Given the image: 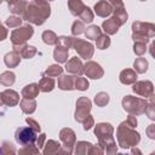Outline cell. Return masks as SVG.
Listing matches in <instances>:
<instances>
[{
	"instance_id": "6da1fadb",
	"label": "cell",
	"mask_w": 155,
	"mask_h": 155,
	"mask_svg": "<svg viewBox=\"0 0 155 155\" xmlns=\"http://www.w3.org/2000/svg\"><path fill=\"white\" fill-rule=\"evenodd\" d=\"M50 16L51 6L47 0H31L22 18L34 25H42Z\"/></svg>"
},
{
	"instance_id": "7a4b0ae2",
	"label": "cell",
	"mask_w": 155,
	"mask_h": 155,
	"mask_svg": "<svg viewBox=\"0 0 155 155\" xmlns=\"http://www.w3.org/2000/svg\"><path fill=\"white\" fill-rule=\"evenodd\" d=\"M116 138L117 143L122 149H128L136 147L140 142V134L131 127L127 121H122L116 130Z\"/></svg>"
},
{
	"instance_id": "3957f363",
	"label": "cell",
	"mask_w": 155,
	"mask_h": 155,
	"mask_svg": "<svg viewBox=\"0 0 155 155\" xmlns=\"http://www.w3.org/2000/svg\"><path fill=\"white\" fill-rule=\"evenodd\" d=\"M155 38V24L150 22L136 21L132 23V39L133 41L149 42V39Z\"/></svg>"
},
{
	"instance_id": "277c9868",
	"label": "cell",
	"mask_w": 155,
	"mask_h": 155,
	"mask_svg": "<svg viewBox=\"0 0 155 155\" xmlns=\"http://www.w3.org/2000/svg\"><path fill=\"white\" fill-rule=\"evenodd\" d=\"M122 108L125 111H127L131 115H142L145 113L148 102L145 98H139L134 96H125L122 98Z\"/></svg>"
},
{
	"instance_id": "5b68a950",
	"label": "cell",
	"mask_w": 155,
	"mask_h": 155,
	"mask_svg": "<svg viewBox=\"0 0 155 155\" xmlns=\"http://www.w3.org/2000/svg\"><path fill=\"white\" fill-rule=\"evenodd\" d=\"M33 34H34V29L30 24H24V25H21L13 29V31L11 33V38H10L12 46L27 44V41L33 36Z\"/></svg>"
},
{
	"instance_id": "8992f818",
	"label": "cell",
	"mask_w": 155,
	"mask_h": 155,
	"mask_svg": "<svg viewBox=\"0 0 155 155\" xmlns=\"http://www.w3.org/2000/svg\"><path fill=\"white\" fill-rule=\"evenodd\" d=\"M59 139L63 144L62 145L63 147V154H73L74 153V147L76 144L75 132L69 127H64L59 131Z\"/></svg>"
},
{
	"instance_id": "52a82bcc",
	"label": "cell",
	"mask_w": 155,
	"mask_h": 155,
	"mask_svg": "<svg viewBox=\"0 0 155 155\" xmlns=\"http://www.w3.org/2000/svg\"><path fill=\"white\" fill-rule=\"evenodd\" d=\"M36 132L30 127H19L16 130L15 133V139L17 143L21 145H27V144H33L36 140Z\"/></svg>"
},
{
	"instance_id": "ba28073f",
	"label": "cell",
	"mask_w": 155,
	"mask_h": 155,
	"mask_svg": "<svg viewBox=\"0 0 155 155\" xmlns=\"http://www.w3.org/2000/svg\"><path fill=\"white\" fill-rule=\"evenodd\" d=\"M73 48L78 52V54L86 59V61H90V58H92L93 53H94V47L91 42L86 41V40H82V39H75L74 40V45H73Z\"/></svg>"
},
{
	"instance_id": "9c48e42d",
	"label": "cell",
	"mask_w": 155,
	"mask_h": 155,
	"mask_svg": "<svg viewBox=\"0 0 155 155\" xmlns=\"http://www.w3.org/2000/svg\"><path fill=\"white\" fill-rule=\"evenodd\" d=\"M92 109V102L87 97H80L76 101V109H75V120L78 122H82L84 119L90 114Z\"/></svg>"
},
{
	"instance_id": "30bf717a",
	"label": "cell",
	"mask_w": 155,
	"mask_h": 155,
	"mask_svg": "<svg viewBox=\"0 0 155 155\" xmlns=\"http://www.w3.org/2000/svg\"><path fill=\"white\" fill-rule=\"evenodd\" d=\"M84 74L87 78H90V79L97 80V79L103 78L104 70L101 67V64H98L97 62H94V61H87L84 64Z\"/></svg>"
},
{
	"instance_id": "8fae6325",
	"label": "cell",
	"mask_w": 155,
	"mask_h": 155,
	"mask_svg": "<svg viewBox=\"0 0 155 155\" xmlns=\"http://www.w3.org/2000/svg\"><path fill=\"white\" fill-rule=\"evenodd\" d=\"M132 90H133V92L136 94H138L140 97H144V98H148V97H150L154 93V85L149 80L136 81L133 84Z\"/></svg>"
},
{
	"instance_id": "7c38bea8",
	"label": "cell",
	"mask_w": 155,
	"mask_h": 155,
	"mask_svg": "<svg viewBox=\"0 0 155 155\" xmlns=\"http://www.w3.org/2000/svg\"><path fill=\"white\" fill-rule=\"evenodd\" d=\"M0 99H1V104L6 105V107H16L19 103V94L13 91V90H4L0 93Z\"/></svg>"
},
{
	"instance_id": "4fadbf2b",
	"label": "cell",
	"mask_w": 155,
	"mask_h": 155,
	"mask_svg": "<svg viewBox=\"0 0 155 155\" xmlns=\"http://www.w3.org/2000/svg\"><path fill=\"white\" fill-rule=\"evenodd\" d=\"M94 13L98 16V17H102V18H107L109 17L110 15H113V11H114V7L111 6V4L108 1V0H99L94 4Z\"/></svg>"
},
{
	"instance_id": "5bb4252c",
	"label": "cell",
	"mask_w": 155,
	"mask_h": 155,
	"mask_svg": "<svg viewBox=\"0 0 155 155\" xmlns=\"http://www.w3.org/2000/svg\"><path fill=\"white\" fill-rule=\"evenodd\" d=\"M64 69L69 74H73V75H82L84 74V64H82L81 59L78 58L76 56L75 57H71L65 63V68Z\"/></svg>"
},
{
	"instance_id": "9a60e30c",
	"label": "cell",
	"mask_w": 155,
	"mask_h": 155,
	"mask_svg": "<svg viewBox=\"0 0 155 155\" xmlns=\"http://www.w3.org/2000/svg\"><path fill=\"white\" fill-rule=\"evenodd\" d=\"M113 133H114V127L109 122H101V124H97L94 127V136L98 139L111 137Z\"/></svg>"
},
{
	"instance_id": "2e32d148",
	"label": "cell",
	"mask_w": 155,
	"mask_h": 155,
	"mask_svg": "<svg viewBox=\"0 0 155 155\" xmlns=\"http://www.w3.org/2000/svg\"><path fill=\"white\" fill-rule=\"evenodd\" d=\"M12 47H13V51H15V52L19 53L21 57H22V58H25V59H30V58H33V57L36 54V52H38V50H36L35 46L27 45V44H24V45L12 46Z\"/></svg>"
},
{
	"instance_id": "e0dca14e",
	"label": "cell",
	"mask_w": 155,
	"mask_h": 155,
	"mask_svg": "<svg viewBox=\"0 0 155 155\" xmlns=\"http://www.w3.org/2000/svg\"><path fill=\"white\" fill-rule=\"evenodd\" d=\"M58 88L62 91H71L75 90V76L67 74L59 75L58 78Z\"/></svg>"
},
{
	"instance_id": "ac0fdd59",
	"label": "cell",
	"mask_w": 155,
	"mask_h": 155,
	"mask_svg": "<svg viewBox=\"0 0 155 155\" xmlns=\"http://www.w3.org/2000/svg\"><path fill=\"white\" fill-rule=\"evenodd\" d=\"M119 80L124 85H133L137 81V71L134 69H124L119 75Z\"/></svg>"
},
{
	"instance_id": "d6986e66",
	"label": "cell",
	"mask_w": 155,
	"mask_h": 155,
	"mask_svg": "<svg viewBox=\"0 0 155 155\" xmlns=\"http://www.w3.org/2000/svg\"><path fill=\"white\" fill-rule=\"evenodd\" d=\"M59 153H63V147L54 139H48L42 148V154L45 155H53Z\"/></svg>"
},
{
	"instance_id": "ffe728a7",
	"label": "cell",
	"mask_w": 155,
	"mask_h": 155,
	"mask_svg": "<svg viewBox=\"0 0 155 155\" xmlns=\"http://www.w3.org/2000/svg\"><path fill=\"white\" fill-rule=\"evenodd\" d=\"M39 92H40V86H39V84L33 82V84H29V85L24 86V87L22 88V91H21V94H22V97H24V98H33V99H35V98L39 96Z\"/></svg>"
},
{
	"instance_id": "44dd1931",
	"label": "cell",
	"mask_w": 155,
	"mask_h": 155,
	"mask_svg": "<svg viewBox=\"0 0 155 155\" xmlns=\"http://www.w3.org/2000/svg\"><path fill=\"white\" fill-rule=\"evenodd\" d=\"M98 143L104 148V151L109 155L111 154H116L117 153V145H116V142L114 139V137H108V138H104V139H98Z\"/></svg>"
},
{
	"instance_id": "7402d4cb",
	"label": "cell",
	"mask_w": 155,
	"mask_h": 155,
	"mask_svg": "<svg viewBox=\"0 0 155 155\" xmlns=\"http://www.w3.org/2000/svg\"><path fill=\"white\" fill-rule=\"evenodd\" d=\"M120 27H121V25L115 21L114 17H110V18L105 19V21L102 23V28H103V30L105 31V34H108V35H114V34H116V33L119 31V28H120Z\"/></svg>"
},
{
	"instance_id": "603a6c76",
	"label": "cell",
	"mask_w": 155,
	"mask_h": 155,
	"mask_svg": "<svg viewBox=\"0 0 155 155\" xmlns=\"http://www.w3.org/2000/svg\"><path fill=\"white\" fill-rule=\"evenodd\" d=\"M68 56H69V48L56 45V47L53 50V58L57 63H67Z\"/></svg>"
},
{
	"instance_id": "cb8c5ba5",
	"label": "cell",
	"mask_w": 155,
	"mask_h": 155,
	"mask_svg": "<svg viewBox=\"0 0 155 155\" xmlns=\"http://www.w3.org/2000/svg\"><path fill=\"white\" fill-rule=\"evenodd\" d=\"M27 6H28V2L25 0H18L13 4H10L8 5V10L11 13L16 15V16H22L24 15L25 10H27Z\"/></svg>"
},
{
	"instance_id": "d4e9b609",
	"label": "cell",
	"mask_w": 155,
	"mask_h": 155,
	"mask_svg": "<svg viewBox=\"0 0 155 155\" xmlns=\"http://www.w3.org/2000/svg\"><path fill=\"white\" fill-rule=\"evenodd\" d=\"M19 107L24 114H33L36 110V101L33 98H24L19 102Z\"/></svg>"
},
{
	"instance_id": "484cf974",
	"label": "cell",
	"mask_w": 155,
	"mask_h": 155,
	"mask_svg": "<svg viewBox=\"0 0 155 155\" xmlns=\"http://www.w3.org/2000/svg\"><path fill=\"white\" fill-rule=\"evenodd\" d=\"M4 62H5L6 67H8V68H16L19 64V62H21V54L17 53V52H15V51L8 52V53L5 54Z\"/></svg>"
},
{
	"instance_id": "4316f807",
	"label": "cell",
	"mask_w": 155,
	"mask_h": 155,
	"mask_svg": "<svg viewBox=\"0 0 155 155\" xmlns=\"http://www.w3.org/2000/svg\"><path fill=\"white\" fill-rule=\"evenodd\" d=\"M86 5L82 2V0H68V8L73 16H79Z\"/></svg>"
},
{
	"instance_id": "83f0119b",
	"label": "cell",
	"mask_w": 155,
	"mask_h": 155,
	"mask_svg": "<svg viewBox=\"0 0 155 155\" xmlns=\"http://www.w3.org/2000/svg\"><path fill=\"white\" fill-rule=\"evenodd\" d=\"M113 17L115 18V21H116L120 25H124V24L127 22V19H128V15H127V11H126L125 6L114 8V11H113Z\"/></svg>"
},
{
	"instance_id": "f1b7e54d",
	"label": "cell",
	"mask_w": 155,
	"mask_h": 155,
	"mask_svg": "<svg viewBox=\"0 0 155 155\" xmlns=\"http://www.w3.org/2000/svg\"><path fill=\"white\" fill-rule=\"evenodd\" d=\"M16 81V75L13 71L11 70H6V71H2L1 75H0V84L2 86H6V87H10L15 84Z\"/></svg>"
},
{
	"instance_id": "f546056e",
	"label": "cell",
	"mask_w": 155,
	"mask_h": 155,
	"mask_svg": "<svg viewBox=\"0 0 155 155\" xmlns=\"http://www.w3.org/2000/svg\"><path fill=\"white\" fill-rule=\"evenodd\" d=\"M91 147H92V143L86 142V140H80V142H78L75 144L74 153L76 155H87V154H90Z\"/></svg>"
},
{
	"instance_id": "4dcf8cb0",
	"label": "cell",
	"mask_w": 155,
	"mask_h": 155,
	"mask_svg": "<svg viewBox=\"0 0 155 155\" xmlns=\"http://www.w3.org/2000/svg\"><path fill=\"white\" fill-rule=\"evenodd\" d=\"M54 85H56V82L51 76H44L39 81V86H40L41 92H51L54 88Z\"/></svg>"
},
{
	"instance_id": "1f68e13d",
	"label": "cell",
	"mask_w": 155,
	"mask_h": 155,
	"mask_svg": "<svg viewBox=\"0 0 155 155\" xmlns=\"http://www.w3.org/2000/svg\"><path fill=\"white\" fill-rule=\"evenodd\" d=\"M148 67H149V63H148V61H147L145 58H143V57L136 58V61L133 62V68H134V70L137 71V74H144V73H147Z\"/></svg>"
},
{
	"instance_id": "d6a6232c",
	"label": "cell",
	"mask_w": 155,
	"mask_h": 155,
	"mask_svg": "<svg viewBox=\"0 0 155 155\" xmlns=\"http://www.w3.org/2000/svg\"><path fill=\"white\" fill-rule=\"evenodd\" d=\"M102 35V29L98 25H90L87 29H85V36L90 40H97Z\"/></svg>"
},
{
	"instance_id": "836d02e7",
	"label": "cell",
	"mask_w": 155,
	"mask_h": 155,
	"mask_svg": "<svg viewBox=\"0 0 155 155\" xmlns=\"http://www.w3.org/2000/svg\"><path fill=\"white\" fill-rule=\"evenodd\" d=\"M41 39L46 45H56L57 40H58V36L52 30H45L41 35Z\"/></svg>"
},
{
	"instance_id": "e575fe53",
	"label": "cell",
	"mask_w": 155,
	"mask_h": 155,
	"mask_svg": "<svg viewBox=\"0 0 155 155\" xmlns=\"http://www.w3.org/2000/svg\"><path fill=\"white\" fill-rule=\"evenodd\" d=\"M62 74H63V68L59 64H52V65H50L45 70V73H44V75L51 76V78H56V76H59Z\"/></svg>"
},
{
	"instance_id": "d590c367",
	"label": "cell",
	"mask_w": 155,
	"mask_h": 155,
	"mask_svg": "<svg viewBox=\"0 0 155 155\" xmlns=\"http://www.w3.org/2000/svg\"><path fill=\"white\" fill-rule=\"evenodd\" d=\"M22 21H23V18H21V16L12 15V16H10V17H7L5 19V23L4 24L7 25L8 28H18V27H21Z\"/></svg>"
},
{
	"instance_id": "8d00e7d4",
	"label": "cell",
	"mask_w": 155,
	"mask_h": 155,
	"mask_svg": "<svg viewBox=\"0 0 155 155\" xmlns=\"http://www.w3.org/2000/svg\"><path fill=\"white\" fill-rule=\"evenodd\" d=\"M96 46L98 50H105L110 46V38L108 34H102L97 40H96Z\"/></svg>"
},
{
	"instance_id": "74e56055",
	"label": "cell",
	"mask_w": 155,
	"mask_h": 155,
	"mask_svg": "<svg viewBox=\"0 0 155 155\" xmlns=\"http://www.w3.org/2000/svg\"><path fill=\"white\" fill-rule=\"evenodd\" d=\"M90 87V82L87 79L82 78L81 75H75V90L86 91Z\"/></svg>"
},
{
	"instance_id": "f35d334b",
	"label": "cell",
	"mask_w": 155,
	"mask_h": 155,
	"mask_svg": "<svg viewBox=\"0 0 155 155\" xmlns=\"http://www.w3.org/2000/svg\"><path fill=\"white\" fill-rule=\"evenodd\" d=\"M93 102L97 104V107H105L109 103V94L107 92H98L94 96Z\"/></svg>"
},
{
	"instance_id": "ab89813d",
	"label": "cell",
	"mask_w": 155,
	"mask_h": 155,
	"mask_svg": "<svg viewBox=\"0 0 155 155\" xmlns=\"http://www.w3.org/2000/svg\"><path fill=\"white\" fill-rule=\"evenodd\" d=\"M19 154L22 155H30V154H39L40 153V148L38 145H35L34 143L33 144H27V145H23V148H21L18 150Z\"/></svg>"
},
{
	"instance_id": "60d3db41",
	"label": "cell",
	"mask_w": 155,
	"mask_h": 155,
	"mask_svg": "<svg viewBox=\"0 0 155 155\" xmlns=\"http://www.w3.org/2000/svg\"><path fill=\"white\" fill-rule=\"evenodd\" d=\"M79 17H80V19H81L84 23H91V22L93 21V18H94V13H93V11H92L88 6H86V7L84 8V11L79 15Z\"/></svg>"
},
{
	"instance_id": "b9f144b4",
	"label": "cell",
	"mask_w": 155,
	"mask_h": 155,
	"mask_svg": "<svg viewBox=\"0 0 155 155\" xmlns=\"http://www.w3.org/2000/svg\"><path fill=\"white\" fill-rule=\"evenodd\" d=\"M74 40L75 38L73 36H58V40H57V44L56 45H59V46H63V47H67V48H71L73 45H74Z\"/></svg>"
},
{
	"instance_id": "7bdbcfd3",
	"label": "cell",
	"mask_w": 155,
	"mask_h": 155,
	"mask_svg": "<svg viewBox=\"0 0 155 155\" xmlns=\"http://www.w3.org/2000/svg\"><path fill=\"white\" fill-rule=\"evenodd\" d=\"M85 29H86L85 28V23L82 21H75L73 23V25H71V34L74 36H78V35L85 33Z\"/></svg>"
},
{
	"instance_id": "ee69618b",
	"label": "cell",
	"mask_w": 155,
	"mask_h": 155,
	"mask_svg": "<svg viewBox=\"0 0 155 155\" xmlns=\"http://www.w3.org/2000/svg\"><path fill=\"white\" fill-rule=\"evenodd\" d=\"M133 52L137 56H143L147 52V44L143 41H134L133 45Z\"/></svg>"
},
{
	"instance_id": "f6af8a7d",
	"label": "cell",
	"mask_w": 155,
	"mask_h": 155,
	"mask_svg": "<svg viewBox=\"0 0 155 155\" xmlns=\"http://www.w3.org/2000/svg\"><path fill=\"white\" fill-rule=\"evenodd\" d=\"M1 151H2V154H5V155L16 154V149H15L13 144H12V143H10V142H7V140H4V142H2Z\"/></svg>"
},
{
	"instance_id": "bcb514c9",
	"label": "cell",
	"mask_w": 155,
	"mask_h": 155,
	"mask_svg": "<svg viewBox=\"0 0 155 155\" xmlns=\"http://www.w3.org/2000/svg\"><path fill=\"white\" fill-rule=\"evenodd\" d=\"M81 124H82V126H84V130H85V131H88V130H91V128L94 126V119H93V116H92L91 114H88V115L84 119V121H82Z\"/></svg>"
},
{
	"instance_id": "7dc6e473",
	"label": "cell",
	"mask_w": 155,
	"mask_h": 155,
	"mask_svg": "<svg viewBox=\"0 0 155 155\" xmlns=\"http://www.w3.org/2000/svg\"><path fill=\"white\" fill-rule=\"evenodd\" d=\"M25 122L36 132V133H39L40 132V130H41V127H40V124L36 121V120H34V119H31V117H27L25 119Z\"/></svg>"
},
{
	"instance_id": "c3c4849f",
	"label": "cell",
	"mask_w": 155,
	"mask_h": 155,
	"mask_svg": "<svg viewBox=\"0 0 155 155\" xmlns=\"http://www.w3.org/2000/svg\"><path fill=\"white\" fill-rule=\"evenodd\" d=\"M105 151H104V148L98 143V144H96V145H93L92 144V147H91V150H90V155H102V154H104Z\"/></svg>"
},
{
	"instance_id": "681fc988",
	"label": "cell",
	"mask_w": 155,
	"mask_h": 155,
	"mask_svg": "<svg viewBox=\"0 0 155 155\" xmlns=\"http://www.w3.org/2000/svg\"><path fill=\"white\" fill-rule=\"evenodd\" d=\"M145 114H147V116H148L150 120H154V121H155V105L151 104V103H148Z\"/></svg>"
},
{
	"instance_id": "f907efd6",
	"label": "cell",
	"mask_w": 155,
	"mask_h": 155,
	"mask_svg": "<svg viewBox=\"0 0 155 155\" xmlns=\"http://www.w3.org/2000/svg\"><path fill=\"white\" fill-rule=\"evenodd\" d=\"M145 133H147V136H148L149 139H154L155 140V124H150L147 127Z\"/></svg>"
},
{
	"instance_id": "816d5d0a",
	"label": "cell",
	"mask_w": 155,
	"mask_h": 155,
	"mask_svg": "<svg viewBox=\"0 0 155 155\" xmlns=\"http://www.w3.org/2000/svg\"><path fill=\"white\" fill-rule=\"evenodd\" d=\"M126 121H127V124H128L131 127H133V128H136V127H137V124H138V121H137V117H136V115H131V114H130V116L126 119Z\"/></svg>"
},
{
	"instance_id": "f5cc1de1",
	"label": "cell",
	"mask_w": 155,
	"mask_h": 155,
	"mask_svg": "<svg viewBox=\"0 0 155 155\" xmlns=\"http://www.w3.org/2000/svg\"><path fill=\"white\" fill-rule=\"evenodd\" d=\"M45 140H46V134L45 133H41L38 138H36V145L41 149V148H44V145H45Z\"/></svg>"
},
{
	"instance_id": "db71d44e",
	"label": "cell",
	"mask_w": 155,
	"mask_h": 155,
	"mask_svg": "<svg viewBox=\"0 0 155 155\" xmlns=\"http://www.w3.org/2000/svg\"><path fill=\"white\" fill-rule=\"evenodd\" d=\"M110 4H111V6L114 7V8H116V7H122V6H125L124 5V0H108Z\"/></svg>"
},
{
	"instance_id": "11a10c76",
	"label": "cell",
	"mask_w": 155,
	"mask_h": 155,
	"mask_svg": "<svg viewBox=\"0 0 155 155\" xmlns=\"http://www.w3.org/2000/svg\"><path fill=\"white\" fill-rule=\"evenodd\" d=\"M149 52H150V54L153 56V58L155 59V40L150 44V46H149Z\"/></svg>"
},
{
	"instance_id": "9f6ffc18",
	"label": "cell",
	"mask_w": 155,
	"mask_h": 155,
	"mask_svg": "<svg viewBox=\"0 0 155 155\" xmlns=\"http://www.w3.org/2000/svg\"><path fill=\"white\" fill-rule=\"evenodd\" d=\"M1 30H2V35H1V39L0 40H5L6 39V35H7V29L5 28V25H1Z\"/></svg>"
},
{
	"instance_id": "6f0895ef",
	"label": "cell",
	"mask_w": 155,
	"mask_h": 155,
	"mask_svg": "<svg viewBox=\"0 0 155 155\" xmlns=\"http://www.w3.org/2000/svg\"><path fill=\"white\" fill-rule=\"evenodd\" d=\"M149 98H150V99H149V103H151V104H154V105H155V94L153 93Z\"/></svg>"
},
{
	"instance_id": "680465c9",
	"label": "cell",
	"mask_w": 155,
	"mask_h": 155,
	"mask_svg": "<svg viewBox=\"0 0 155 155\" xmlns=\"http://www.w3.org/2000/svg\"><path fill=\"white\" fill-rule=\"evenodd\" d=\"M5 1H7V4L10 5V4H13V2H16V1H18V0H5Z\"/></svg>"
},
{
	"instance_id": "91938a15",
	"label": "cell",
	"mask_w": 155,
	"mask_h": 155,
	"mask_svg": "<svg viewBox=\"0 0 155 155\" xmlns=\"http://www.w3.org/2000/svg\"><path fill=\"white\" fill-rule=\"evenodd\" d=\"M132 153H133V154H134V153H138V154H140V150H138V149H134V148H133V149H132Z\"/></svg>"
},
{
	"instance_id": "94428289",
	"label": "cell",
	"mask_w": 155,
	"mask_h": 155,
	"mask_svg": "<svg viewBox=\"0 0 155 155\" xmlns=\"http://www.w3.org/2000/svg\"><path fill=\"white\" fill-rule=\"evenodd\" d=\"M139 1H145V0H139Z\"/></svg>"
},
{
	"instance_id": "6125c7cd",
	"label": "cell",
	"mask_w": 155,
	"mask_h": 155,
	"mask_svg": "<svg viewBox=\"0 0 155 155\" xmlns=\"http://www.w3.org/2000/svg\"><path fill=\"white\" fill-rule=\"evenodd\" d=\"M50 1H53V0H50Z\"/></svg>"
}]
</instances>
